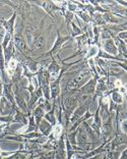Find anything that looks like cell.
Listing matches in <instances>:
<instances>
[{
	"instance_id": "cell-1",
	"label": "cell",
	"mask_w": 127,
	"mask_h": 159,
	"mask_svg": "<svg viewBox=\"0 0 127 159\" xmlns=\"http://www.w3.org/2000/svg\"><path fill=\"white\" fill-rule=\"evenodd\" d=\"M24 29V25L23 21L20 20V30L14 31V34L12 36V41H13V45L15 50H17L20 53L23 54L24 56H30V57H34V53L31 50L30 47L28 46L27 41L23 35V31Z\"/></svg>"
},
{
	"instance_id": "cell-2",
	"label": "cell",
	"mask_w": 127,
	"mask_h": 159,
	"mask_svg": "<svg viewBox=\"0 0 127 159\" xmlns=\"http://www.w3.org/2000/svg\"><path fill=\"white\" fill-rule=\"evenodd\" d=\"M0 3H4L5 5H8L14 9V12L20 16V20L24 25L27 24V21L31 17V4L28 1H0Z\"/></svg>"
},
{
	"instance_id": "cell-3",
	"label": "cell",
	"mask_w": 127,
	"mask_h": 159,
	"mask_svg": "<svg viewBox=\"0 0 127 159\" xmlns=\"http://www.w3.org/2000/svg\"><path fill=\"white\" fill-rule=\"evenodd\" d=\"M33 3L41 6L42 8L45 10V12L48 13L53 20L56 19L54 12L55 11H62L63 8H64V7H62V6H59V5L55 4V2L54 1H49V0H47V1H34Z\"/></svg>"
},
{
	"instance_id": "cell-4",
	"label": "cell",
	"mask_w": 127,
	"mask_h": 159,
	"mask_svg": "<svg viewBox=\"0 0 127 159\" xmlns=\"http://www.w3.org/2000/svg\"><path fill=\"white\" fill-rule=\"evenodd\" d=\"M98 80H99V77H96L95 75V77L93 79H90L85 86H82L81 88H79L77 90V92L81 94V96H85L86 98H93L94 95H95Z\"/></svg>"
},
{
	"instance_id": "cell-5",
	"label": "cell",
	"mask_w": 127,
	"mask_h": 159,
	"mask_svg": "<svg viewBox=\"0 0 127 159\" xmlns=\"http://www.w3.org/2000/svg\"><path fill=\"white\" fill-rule=\"evenodd\" d=\"M106 93H108L107 77L99 78V80H98V82H97L96 91H95V95H94V97H93V101H97L101 96L105 95Z\"/></svg>"
},
{
	"instance_id": "cell-6",
	"label": "cell",
	"mask_w": 127,
	"mask_h": 159,
	"mask_svg": "<svg viewBox=\"0 0 127 159\" xmlns=\"http://www.w3.org/2000/svg\"><path fill=\"white\" fill-rule=\"evenodd\" d=\"M47 70H48L49 75H50V83L54 82L58 78V75H59L60 70H61V66L56 61L55 57L51 58L50 63L48 64V66H47Z\"/></svg>"
},
{
	"instance_id": "cell-7",
	"label": "cell",
	"mask_w": 127,
	"mask_h": 159,
	"mask_svg": "<svg viewBox=\"0 0 127 159\" xmlns=\"http://www.w3.org/2000/svg\"><path fill=\"white\" fill-rule=\"evenodd\" d=\"M102 46V50H103L104 52H106L108 54H110V55H113V56H118V47L116 45V43L114 41V39H107V40H104L103 43L101 44ZM101 48V47H100Z\"/></svg>"
},
{
	"instance_id": "cell-8",
	"label": "cell",
	"mask_w": 127,
	"mask_h": 159,
	"mask_svg": "<svg viewBox=\"0 0 127 159\" xmlns=\"http://www.w3.org/2000/svg\"><path fill=\"white\" fill-rule=\"evenodd\" d=\"M16 16L17 14L13 11L12 16L8 20H3L0 19V23L2 24L3 29L5 30V32L9 33L11 36H13L14 31H15V20H16Z\"/></svg>"
},
{
	"instance_id": "cell-9",
	"label": "cell",
	"mask_w": 127,
	"mask_h": 159,
	"mask_svg": "<svg viewBox=\"0 0 127 159\" xmlns=\"http://www.w3.org/2000/svg\"><path fill=\"white\" fill-rule=\"evenodd\" d=\"M28 122V114L23 112L19 108H14V116H13V124H21L27 125Z\"/></svg>"
},
{
	"instance_id": "cell-10",
	"label": "cell",
	"mask_w": 127,
	"mask_h": 159,
	"mask_svg": "<svg viewBox=\"0 0 127 159\" xmlns=\"http://www.w3.org/2000/svg\"><path fill=\"white\" fill-rule=\"evenodd\" d=\"M44 118L47 121H49L53 126L57 124V118H56V99L52 101V108L48 112L45 113Z\"/></svg>"
},
{
	"instance_id": "cell-11",
	"label": "cell",
	"mask_w": 127,
	"mask_h": 159,
	"mask_svg": "<svg viewBox=\"0 0 127 159\" xmlns=\"http://www.w3.org/2000/svg\"><path fill=\"white\" fill-rule=\"evenodd\" d=\"M52 129H53V125L49 121H47L45 118H43L38 125V131H40V133L45 137H49Z\"/></svg>"
},
{
	"instance_id": "cell-12",
	"label": "cell",
	"mask_w": 127,
	"mask_h": 159,
	"mask_svg": "<svg viewBox=\"0 0 127 159\" xmlns=\"http://www.w3.org/2000/svg\"><path fill=\"white\" fill-rule=\"evenodd\" d=\"M103 20L107 25H120L122 19L118 17L116 14L112 13L111 11H107L103 13Z\"/></svg>"
},
{
	"instance_id": "cell-13",
	"label": "cell",
	"mask_w": 127,
	"mask_h": 159,
	"mask_svg": "<svg viewBox=\"0 0 127 159\" xmlns=\"http://www.w3.org/2000/svg\"><path fill=\"white\" fill-rule=\"evenodd\" d=\"M99 46H97L96 44H90L89 45L88 47V50H86V53H85V56L83 60L86 61L88 59H90V58H96L98 56V53H99Z\"/></svg>"
},
{
	"instance_id": "cell-14",
	"label": "cell",
	"mask_w": 127,
	"mask_h": 159,
	"mask_svg": "<svg viewBox=\"0 0 127 159\" xmlns=\"http://www.w3.org/2000/svg\"><path fill=\"white\" fill-rule=\"evenodd\" d=\"M45 113H46L45 110L43 109V108L40 105H37L34 108V110L32 111V115L34 116L35 121H36V124H37V125H39V124L41 122V120L44 118Z\"/></svg>"
},
{
	"instance_id": "cell-15",
	"label": "cell",
	"mask_w": 127,
	"mask_h": 159,
	"mask_svg": "<svg viewBox=\"0 0 127 159\" xmlns=\"http://www.w3.org/2000/svg\"><path fill=\"white\" fill-rule=\"evenodd\" d=\"M108 94H109V96H110L111 101H113L115 104H117V105H122L123 104V101H124V95L120 94L116 89L113 90V91L108 92Z\"/></svg>"
},
{
	"instance_id": "cell-16",
	"label": "cell",
	"mask_w": 127,
	"mask_h": 159,
	"mask_svg": "<svg viewBox=\"0 0 127 159\" xmlns=\"http://www.w3.org/2000/svg\"><path fill=\"white\" fill-rule=\"evenodd\" d=\"M28 128L24 129V134H28V133H33V132H37L38 131V125L36 124L35 118L32 115V113L28 114Z\"/></svg>"
},
{
	"instance_id": "cell-17",
	"label": "cell",
	"mask_w": 127,
	"mask_h": 159,
	"mask_svg": "<svg viewBox=\"0 0 127 159\" xmlns=\"http://www.w3.org/2000/svg\"><path fill=\"white\" fill-rule=\"evenodd\" d=\"M70 33H69V35L71 36V38H75V37H78V36H81L83 32H82V30L81 28H79V26H77L74 21H72V23L70 24Z\"/></svg>"
},
{
	"instance_id": "cell-18",
	"label": "cell",
	"mask_w": 127,
	"mask_h": 159,
	"mask_svg": "<svg viewBox=\"0 0 127 159\" xmlns=\"http://www.w3.org/2000/svg\"><path fill=\"white\" fill-rule=\"evenodd\" d=\"M116 125V129H115V133L116 132H120L122 134H125L127 135V118H124L120 120L119 122H115Z\"/></svg>"
},
{
	"instance_id": "cell-19",
	"label": "cell",
	"mask_w": 127,
	"mask_h": 159,
	"mask_svg": "<svg viewBox=\"0 0 127 159\" xmlns=\"http://www.w3.org/2000/svg\"><path fill=\"white\" fill-rule=\"evenodd\" d=\"M75 16H77L79 20H82L83 21H85V25L93 24L92 16H90L88 12H85V11H78V12H76Z\"/></svg>"
},
{
	"instance_id": "cell-20",
	"label": "cell",
	"mask_w": 127,
	"mask_h": 159,
	"mask_svg": "<svg viewBox=\"0 0 127 159\" xmlns=\"http://www.w3.org/2000/svg\"><path fill=\"white\" fill-rule=\"evenodd\" d=\"M12 40V36L10 35L9 33H7V32H5V35L4 37H3V40H2V43H1V46H2V49L4 50L6 49V47L8 46V44L10 43V41Z\"/></svg>"
},
{
	"instance_id": "cell-21",
	"label": "cell",
	"mask_w": 127,
	"mask_h": 159,
	"mask_svg": "<svg viewBox=\"0 0 127 159\" xmlns=\"http://www.w3.org/2000/svg\"><path fill=\"white\" fill-rule=\"evenodd\" d=\"M123 56H124V59H126V60H127V55H123Z\"/></svg>"
},
{
	"instance_id": "cell-22",
	"label": "cell",
	"mask_w": 127,
	"mask_h": 159,
	"mask_svg": "<svg viewBox=\"0 0 127 159\" xmlns=\"http://www.w3.org/2000/svg\"><path fill=\"white\" fill-rule=\"evenodd\" d=\"M125 98H126V101H127V94H126V95H125Z\"/></svg>"
},
{
	"instance_id": "cell-23",
	"label": "cell",
	"mask_w": 127,
	"mask_h": 159,
	"mask_svg": "<svg viewBox=\"0 0 127 159\" xmlns=\"http://www.w3.org/2000/svg\"><path fill=\"white\" fill-rule=\"evenodd\" d=\"M0 79H1V73H0Z\"/></svg>"
},
{
	"instance_id": "cell-24",
	"label": "cell",
	"mask_w": 127,
	"mask_h": 159,
	"mask_svg": "<svg viewBox=\"0 0 127 159\" xmlns=\"http://www.w3.org/2000/svg\"><path fill=\"white\" fill-rule=\"evenodd\" d=\"M0 83H2V82H1V79H0Z\"/></svg>"
},
{
	"instance_id": "cell-25",
	"label": "cell",
	"mask_w": 127,
	"mask_h": 159,
	"mask_svg": "<svg viewBox=\"0 0 127 159\" xmlns=\"http://www.w3.org/2000/svg\"><path fill=\"white\" fill-rule=\"evenodd\" d=\"M0 125H1V122H0Z\"/></svg>"
}]
</instances>
